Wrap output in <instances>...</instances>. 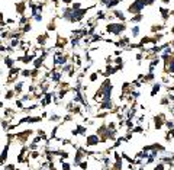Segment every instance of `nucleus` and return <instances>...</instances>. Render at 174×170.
Returning a JSON list of instances; mask_svg holds the SVG:
<instances>
[{"mask_svg": "<svg viewBox=\"0 0 174 170\" xmlns=\"http://www.w3.org/2000/svg\"><path fill=\"white\" fill-rule=\"evenodd\" d=\"M158 10H160V13H161V18L164 19V22L168 21V18H170V10H168L167 7H163V6H161Z\"/></svg>", "mask_w": 174, "mask_h": 170, "instance_id": "1a4fd4ad", "label": "nucleus"}, {"mask_svg": "<svg viewBox=\"0 0 174 170\" xmlns=\"http://www.w3.org/2000/svg\"><path fill=\"white\" fill-rule=\"evenodd\" d=\"M46 29H48L49 32H51V31H55V29H57V23H55V19H54V21H51V22L48 23Z\"/></svg>", "mask_w": 174, "mask_h": 170, "instance_id": "dca6fc26", "label": "nucleus"}, {"mask_svg": "<svg viewBox=\"0 0 174 170\" xmlns=\"http://www.w3.org/2000/svg\"><path fill=\"white\" fill-rule=\"evenodd\" d=\"M164 124H165V116H164L163 113L154 116V126H155V129H161L164 126Z\"/></svg>", "mask_w": 174, "mask_h": 170, "instance_id": "20e7f679", "label": "nucleus"}, {"mask_svg": "<svg viewBox=\"0 0 174 170\" xmlns=\"http://www.w3.org/2000/svg\"><path fill=\"white\" fill-rule=\"evenodd\" d=\"M154 170H165V167H164V164L163 163H158L155 167H154Z\"/></svg>", "mask_w": 174, "mask_h": 170, "instance_id": "412c9836", "label": "nucleus"}, {"mask_svg": "<svg viewBox=\"0 0 174 170\" xmlns=\"http://www.w3.org/2000/svg\"><path fill=\"white\" fill-rule=\"evenodd\" d=\"M160 1H161L163 4H170V1H171V0H160Z\"/></svg>", "mask_w": 174, "mask_h": 170, "instance_id": "b1692460", "label": "nucleus"}, {"mask_svg": "<svg viewBox=\"0 0 174 170\" xmlns=\"http://www.w3.org/2000/svg\"><path fill=\"white\" fill-rule=\"evenodd\" d=\"M161 90V84L160 83H155V84H152V89H151V96H155L158 92Z\"/></svg>", "mask_w": 174, "mask_h": 170, "instance_id": "ddd939ff", "label": "nucleus"}, {"mask_svg": "<svg viewBox=\"0 0 174 170\" xmlns=\"http://www.w3.org/2000/svg\"><path fill=\"white\" fill-rule=\"evenodd\" d=\"M139 32H141V28H139L138 25H135V26H132V28H130V34H132L133 38H136V36L139 35Z\"/></svg>", "mask_w": 174, "mask_h": 170, "instance_id": "f8f14e48", "label": "nucleus"}, {"mask_svg": "<svg viewBox=\"0 0 174 170\" xmlns=\"http://www.w3.org/2000/svg\"><path fill=\"white\" fill-rule=\"evenodd\" d=\"M164 28H165V25H152L151 26V32H154V34L161 32V31H164Z\"/></svg>", "mask_w": 174, "mask_h": 170, "instance_id": "9b49d317", "label": "nucleus"}, {"mask_svg": "<svg viewBox=\"0 0 174 170\" xmlns=\"http://www.w3.org/2000/svg\"><path fill=\"white\" fill-rule=\"evenodd\" d=\"M145 7H147L145 0H133L128 6V13H130V15H139V13H142V10Z\"/></svg>", "mask_w": 174, "mask_h": 170, "instance_id": "f03ea898", "label": "nucleus"}, {"mask_svg": "<svg viewBox=\"0 0 174 170\" xmlns=\"http://www.w3.org/2000/svg\"><path fill=\"white\" fill-rule=\"evenodd\" d=\"M3 61H4V66L9 68V70L15 67V60L10 58V57H4V60H3Z\"/></svg>", "mask_w": 174, "mask_h": 170, "instance_id": "9d476101", "label": "nucleus"}, {"mask_svg": "<svg viewBox=\"0 0 174 170\" xmlns=\"http://www.w3.org/2000/svg\"><path fill=\"white\" fill-rule=\"evenodd\" d=\"M170 16H171V18H174V10H170Z\"/></svg>", "mask_w": 174, "mask_h": 170, "instance_id": "a878e982", "label": "nucleus"}, {"mask_svg": "<svg viewBox=\"0 0 174 170\" xmlns=\"http://www.w3.org/2000/svg\"><path fill=\"white\" fill-rule=\"evenodd\" d=\"M99 144H100V138H99L97 134H90V135L86 137L87 147H94V146H99Z\"/></svg>", "mask_w": 174, "mask_h": 170, "instance_id": "7ed1b4c3", "label": "nucleus"}, {"mask_svg": "<svg viewBox=\"0 0 174 170\" xmlns=\"http://www.w3.org/2000/svg\"><path fill=\"white\" fill-rule=\"evenodd\" d=\"M105 31H106L108 34L119 36V35H122L126 31V25L123 22H109L108 25H106V28H105Z\"/></svg>", "mask_w": 174, "mask_h": 170, "instance_id": "f257e3e1", "label": "nucleus"}, {"mask_svg": "<svg viewBox=\"0 0 174 170\" xmlns=\"http://www.w3.org/2000/svg\"><path fill=\"white\" fill-rule=\"evenodd\" d=\"M142 19H144V15H142V13H139V15L132 16V18H130V22H132V23H139Z\"/></svg>", "mask_w": 174, "mask_h": 170, "instance_id": "4468645a", "label": "nucleus"}, {"mask_svg": "<svg viewBox=\"0 0 174 170\" xmlns=\"http://www.w3.org/2000/svg\"><path fill=\"white\" fill-rule=\"evenodd\" d=\"M9 147H10V144H7L6 147L3 148V151H1V154H0V166H3V164H4V161L7 160V154H9Z\"/></svg>", "mask_w": 174, "mask_h": 170, "instance_id": "6e6552de", "label": "nucleus"}, {"mask_svg": "<svg viewBox=\"0 0 174 170\" xmlns=\"http://www.w3.org/2000/svg\"><path fill=\"white\" fill-rule=\"evenodd\" d=\"M60 119H61V116H60V115H57V113L49 115V121H51V122H58Z\"/></svg>", "mask_w": 174, "mask_h": 170, "instance_id": "f3484780", "label": "nucleus"}, {"mask_svg": "<svg viewBox=\"0 0 174 170\" xmlns=\"http://www.w3.org/2000/svg\"><path fill=\"white\" fill-rule=\"evenodd\" d=\"M15 7H16V13H19L21 16H25V12L28 9V3L26 1H18Z\"/></svg>", "mask_w": 174, "mask_h": 170, "instance_id": "39448f33", "label": "nucleus"}, {"mask_svg": "<svg viewBox=\"0 0 174 170\" xmlns=\"http://www.w3.org/2000/svg\"><path fill=\"white\" fill-rule=\"evenodd\" d=\"M97 79H99V73H91V74L88 76V80H90L91 83H94Z\"/></svg>", "mask_w": 174, "mask_h": 170, "instance_id": "a211bd4d", "label": "nucleus"}, {"mask_svg": "<svg viewBox=\"0 0 174 170\" xmlns=\"http://www.w3.org/2000/svg\"><path fill=\"white\" fill-rule=\"evenodd\" d=\"M48 39H49V35L42 34V35H39V36L36 38V44H38V45H41V47H45L46 45V42H48Z\"/></svg>", "mask_w": 174, "mask_h": 170, "instance_id": "0eeeda50", "label": "nucleus"}, {"mask_svg": "<svg viewBox=\"0 0 174 170\" xmlns=\"http://www.w3.org/2000/svg\"><path fill=\"white\" fill-rule=\"evenodd\" d=\"M157 3V0H145V4L147 6H154Z\"/></svg>", "mask_w": 174, "mask_h": 170, "instance_id": "4be33fe9", "label": "nucleus"}, {"mask_svg": "<svg viewBox=\"0 0 174 170\" xmlns=\"http://www.w3.org/2000/svg\"><path fill=\"white\" fill-rule=\"evenodd\" d=\"M15 95H16V93H15V90H13V89H10V90H7L6 93H4V99H9V101H10V99H13V96H15Z\"/></svg>", "mask_w": 174, "mask_h": 170, "instance_id": "2eb2a0df", "label": "nucleus"}, {"mask_svg": "<svg viewBox=\"0 0 174 170\" xmlns=\"http://www.w3.org/2000/svg\"><path fill=\"white\" fill-rule=\"evenodd\" d=\"M164 125H165L168 129H173L174 128V121H171V119H170V121H165V124Z\"/></svg>", "mask_w": 174, "mask_h": 170, "instance_id": "6ab92c4d", "label": "nucleus"}, {"mask_svg": "<svg viewBox=\"0 0 174 170\" xmlns=\"http://www.w3.org/2000/svg\"><path fill=\"white\" fill-rule=\"evenodd\" d=\"M170 34H171V35H174V26H173V28H171V29H170Z\"/></svg>", "mask_w": 174, "mask_h": 170, "instance_id": "393cba45", "label": "nucleus"}, {"mask_svg": "<svg viewBox=\"0 0 174 170\" xmlns=\"http://www.w3.org/2000/svg\"><path fill=\"white\" fill-rule=\"evenodd\" d=\"M112 15L119 21V22H125L126 21V16H125V12L119 10V9H112Z\"/></svg>", "mask_w": 174, "mask_h": 170, "instance_id": "423d86ee", "label": "nucleus"}, {"mask_svg": "<svg viewBox=\"0 0 174 170\" xmlns=\"http://www.w3.org/2000/svg\"><path fill=\"white\" fill-rule=\"evenodd\" d=\"M21 74L23 77H31V70H21Z\"/></svg>", "mask_w": 174, "mask_h": 170, "instance_id": "aec40b11", "label": "nucleus"}, {"mask_svg": "<svg viewBox=\"0 0 174 170\" xmlns=\"http://www.w3.org/2000/svg\"><path fill=\"white\" fill-rule=\"evenodd\" d=\"M61 169H63V170H70V164L63 161V163H61Z\"/></svg>", "mask_w": 174, "mask_h": 170, "instance_id": "5701e85b", "label": "nucleus"}]
</instances>
